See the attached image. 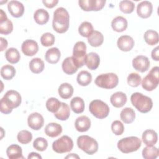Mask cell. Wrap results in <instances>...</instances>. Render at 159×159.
<instances>
[{
  "instance_id": "obj_5",
  "label": "cell",
  "mask_w": 159,
  "mask_h": 159,
  "mask_svg": "<svg viewBox=\"0 0 159 159\" xmlns=\"http://www.w3.org/2000/svg\"><path fill=\"white\" fill-rule=\"evenodd\" d=\"M94 83L98 87L110 89L117 86L119 78L117 75L114 73H103L96 77Z\"/></svg>"
},
{
  "instance_id": "obj_19",
  "label": "cell",
  "mask_w": 159,
  "mask_h": 159,
  "mask_svg": "<svg viewBox=\"0 0 159 159\" xmlns=\"http://www.w3.org/2000/svg\"><path fill=\"white\" fill-rule=\"evenodd\" d=\"M127 98L126 94L121 91H117L111 95L110 98V101L112 105L117 108L122 107L124 106L126 102Z\"/></svg>"
},
{
  "instance_id": "obj_22",
  "label": "cell",
  "mask_w": 159,
  "mask_h": 159,
  "mask_svg": "<svg viewBox=\"0 0 159 159\" xmlns=\"http://www.w3.org/2000/svg\"><path fill=\"white\" fill-rule=\"evenodd\" d=\"M61 67L63 71L67 75H71L78 71V67L73 61L72 57H66L62 62Z\"/></svg>"
},
{
  "instance_id": "obj_51",
  "label": "cell",
  "mask_w": 159,
  "mask_h": 159,
  "mask_svg": "<svg viewBox=\"0 0 159 159\" xmlns=\"http://www.w3.org/2000/svg\"><path fill=\"white\" fill-rule=\"evenodd\" d=\"M28 159H31V158H36V159H41L42 157L36 152H31L29 154L28 157H27Z\"/></svg>"
},
{
  "instance_id": "obj_9",
  "label": "cell",
  "mask_w": 159,
  "mask_h": 159,
  "mask_svg": "<svg viewBox=\"0 0 159 159\" xmlns=\"http://www.w3.org/2000/svg\"><path fill=\"white\" fill-rule=\"evenodd\" d=\"M73 147V142L68 135H63L52 143V149L58 153L70 152Z\"/></svg>"
},
{
  "instance_id": "obj_25",
  "label": "cell",
  "mask_w": 159,
  "mask_h": 159,
  "mask_svg": "<svg viewBox=\"0 0 159 159\" xmlns=\"http://www.w3.org/2000/svg\"><path fill=\"white\" fill-rule=\"evenodd\" d=\"M62 132V127L58 123L51 122L45 127V134L50 137H56Z\"/></svg>"
},
{
  "instance_id": "obj_34",
  "label": "cell",
  "mask_w": 159,
  "mask_h": 159,
  "mask_svg": "<svg viewBox=\"0 0 159 159\" xmlns=\"http://www.w3.org/2000/svg\"><path fill=\"white\" fill-rule=\"evenodd\" d=\"M70 106L75 113L80 114L84 110V102L81 98L75 97L71 100Z\"/></svg>"
},
{
  "instance_id": "obj_40",
  "label": "cell",
  "mask_w": 159,
  "mask_h": 159,
  "mask_svg": "<svg viewBox=\"0 0 159 159\" xmlns=\"http://www.w3.org/2000/svg\"><path fill=\"white\" fill-rule=\"evenodd\" d=\"M60 106L61 102L55 98H50L46 102L47 109L53 114L58 111Z\"/></svg>"
},
{
  "instance_id": "obj_37",
  "label": "cell",
  "mask_w": 159,
  "mask_h": 159,
  "mask_svg": "<svg viewBox=\"0 0 159 159\" xmlns=\"http://www.w3.org/2000/svg\"><path fill=\"white\" fill-rule=\"evenodd\" d=\"M158 154V149L153 146H147L142 150V157L145 159H155Z\"/></svg>"
},
{
  "instance_id": "obj_47",
  "label": "cell",
  "mask_w": 159,
  "mask_h": 159,
  "mask_svg": "<svg viewBox=\"0 0 159 159\" xmlns=\"http://www.w3.org/2000/svg\"><path fill=\"white\" fill-rule=\"evenodd\" d=\"M111 130L116 135H120L124 131V126L120 120H114L111 124Z\"/></svg>"
},
{
  "instance_id": "obj_17",
  "label": "cell",
  "mask_w": 159,
  "mask_h": 159,
  "mask_svg": "<svg viewBox=\"0 0 159 159\" xmlns=\"http://www.w3.org/2000/svg\"><path fill=\"white\" fill-rule=\"evenodd\" d=\"M7 9L12 16L14 17H20L24 12V6L18 1H11L7 4Z\"/></svg>"
},
{
  "instance_id": "obj_30",
  "label": "cell",
  "mask_w": 159,
  "mask_h": 159,
  "mask_svg": "<svg viewBox=\"0 0 159 159\" xmlns=\"http://www.w3.org/2000/svg\"><path fill=\"white\" fill-rule=\"evenodd\" d=\"M70 116V109L68 105L65 102H61V106L58 111L54 113V116L58 120H66Z\"/></svg>"
},
{
  "instance_id": "obj_49",
  "label": "cell",
  "mask_w": 159,
  "mask_h": 159,
  "mask_svg": "<svg viewBox=\"0 0 159 159\" xmlns=\"http://www.w3.org/2000/svg\"><path fill=\"white\" fill-rule=\"evenodd\" d=\"M151 57L152 59L155 61L159 60V48L158 46L152 50L151 53Z\"/></svg>"
},
{
  "instance_id": "obj_20",
  "label": "cell",
  "mask_w": 159,
  "mask_h": 159,
  "mask_svg": "<svg viewBox=\"0 0 159 159\" xmlns=\"http://www.w3.org/2000/svg\"><path fill=\"white\" fill-rule=\"evenodd\" d=\"M75 126L78 132H84L88 131L91 127V120L86 116L78 117L75 122Z\"/></svg>"
},
{
  "instance_id": "obj_42",
  "label": "cell",
  "mask_w": 159,
  "mask_h": 159,
  "mask_svg": "<svg viewBox=\"0 0 159 159\" xmlns=\"http://www.w3.org/2000/svg\"><path fill=\"white\" fill-rule=\"evenodd\" d=\"M17 139L19 142H20L22 144H27L32 139V135L31 132H30L28 130H23L20 131L17 135Z\"/></svg>"
},
{
  "instance_id": "obj_2",
  "label": "cell",
  "mask_w": 159,
  "mask_h": 159,
  "mask_svg": "<svg viewBox=\"0 0 159 159\" xmlns=\"http://www.w3.org/2000/svg\"><path fill=\"white\" fill-rule=\"evenodd\" d=\"M70 15L64 7L57 8L53 12L52 27L55 31L59 34L66 32L69 28Z\"/></svg>"
},
{
  "instance_id": "obj_21",
  "label": "cell",
  "mask_w": 159,
  "mask_h": 159,
  "mask_svg": "<svg viewBox=\"0 0 159 159\" xmlns=\"http://www.w3.org/2000/svg\"><path fill=\"white\" fill-rule=\"evenodd\" d=\"M142 139L147 146H153L158 140L157 133L153 130H146L143 132Z\"/></svg>"
},
{
  "instance_id": "obj_26",
  "label": "cell",
  "mask_w": 159,
  "mask_h": 159,
  "mask_svg": "<svg viewBox=\"0 0 159 159\" xmlns=\"http://www.w3.org/2000/svg\"><path fill=\"white\" fill-rule=\"evenodd\" d=\"M6 154L9 159H23L22 148L16 144H12L6 150Z\"/></svg>"
},
{
  "instance_id": "obj_14",
  "label": "cell",
  "mask_w": 159,
  "mask_h": 159,
  "mask_svg": "<svg viewBox=\"0 0 159 159\" xmlns=\"http://www.w3.org/2000/svg\"><path fill=\"white\" fill-rule=\"evenodd\" d=\"M21 50L25 55L32 57L37 53L39 50V45L35 40L27 39L23 42L21 45Z\"/></svg>"
},
{
  "instance_id": "obj_6",
  "label": "cell",
  "mask_w": 159,
  "mask_h": 159,
  "mask_svg": "<svg viewBox=\"0 0 159 159\" xmlns=\"http://www.w3.org/2000/svg\"><path fill=\"white\" fill-rule=\"evenodd\" d=\"M77 145L80 149L88 155H93L98 150V142L88 135H81L77 139Z\"/></svg>"
},
{
  "instance_id": "obj_29",
  "label": "cell",
  "mask_w": 159,
  "mask_h": 159,
  "mask_svg": "<svg viewBox=\"0 0 159 159\" xmlns=\"http://www.w3.org/2000/svg\"><path fill=\"white\" fill-rule=\"evenodd\" d=\"M73 86L68 83H63L61 84L58 89L60 96L65 99L71 98L73 94Z\"/></svg>"
},
{
  "instance_id": "obj_4",
  "label": "cell",
  "mask_w": 159,
  "mask_h": 159,
  "mask_svg": "<svg viewBox=\"0 0 159 159\" xmlns=\"http://www.w3.org/2000/svg\"><path fill=\"white\" fill-rule=\"evenodd\" d=\"M142 145L141 140L135 136L123 138L117 142V148L124 153H129L138 150Z\"/></svg>"
},
{
  "instance_id": "obj_16",
  "label": "cell",
  "mask_w": 159,
  "mask_h": 159,
  "mask_svg": "<svg viewBox=\"0 0 159 159\" xmlns=\"http://www.w3.org/2000/svg\"><path fill=\"white\" fill-rule=\"evenodd\" d=\"M135 44L134 40L129 35L120 36L117 42V45L119 50L123 52H129L132 49Z\"/></svg>"
},
{
  "instance_id": "obj_18",
  "label": "cell",
  "mask_w": 159,
  "mask_h": 159,
  "mask_svg": "<svg viewBox=\"0 0 159 159\" xmlns=\"http://www.w3.org/2000/svg\"><path fill=\"white\" fill-rule=\"evenodd\" d=\"M100 63V57L95 52H90L86 55L85 65L91 70L97 69Z\"/></svg>"
},
{
  "instance_id": "obj_50",
  "label": "cell",
  "mask_w": 159,
  "mask_h": 159,
  "mask_svg": "<svg viewBox=\"0 0 159 159\" xmlns=\"http://www.w3.org/2000/svg\"><path fill=\"white\" fill-rule=\"evenodd\" d=\"M0 40H1V51L2 52L5 49H6L8 45V43H7V40L3 37H1Z\"/></svg>"
},
{
  "instance_id": "obj_15",
  "label": "cell",
  "mask_w": 159,
  "mask_h": 159,
  "mask_svg": "<svg viewBox=\"0 0 159 159\" xmlns=\"http://www.w3.org/2000/svg\"><path fill=\"white\" fill-rule=\"evenodd\" d=\"M153 11L152 4L148 1H142L138 4L137 7V13L139 17L143 19L149 17Z\"/></svg>"
},
{
  "instance_id": "obj_8",
  "label": "cell",
  "mask_w": 159,
  "mask_h": 159,
  "mask_svg": "<svg viewBox=\"0 0 159 159\" xmlns=\"http://www.w3.org/2000/svg\"><path fill=\"white\" fill-rule=\"evenodd\" d=\"M158 70V66L152 68L141 82L142 88L146 91H152L158 86L159 83Z\"/></svg>"
},
{
  "instance_id": "obj_35",
  "label": "cell",
  "mask_w": 159,
  "mask_h": 159,
  "mask_svg": "<svg viewBox=\"0 0 159 159\" xmlns=\"http://www.w3.org/2000/svg\"><path fill=\"white\" fill-rule=\"evenodd\" d=\"M143 38L145 42L150 45H156L159 40L158 34L154 30H147L144 34Z\"/></svg>"
},
{
  "instance_id": "obj_45",
  "label": "cell",
  "mask_w": 159,
  "mask_h": 159,
  "mask_svg": "<svg viewBox=\"0 0 159 159\" xmlns=\"http://www.w3.org/2000/svg\"><path fill=\"white\" fill-rule=\"evenodd\" d=\"M55 36L50 32L43 34L40 37L41 44L44 47H50L53 45L55 43Z\"/></svg>"
},
{
  "instance_id": "obj_10",
  "label": "cell",
  "mask_w": 159,
  "mask_h": 159,
  "mask_svg": "<svg viewBox=\"0 0 159 159\" xmlns=\"http://www.w3.org/2000/svg\"><path fill=\"white\" fill-rule=\"evenodd\" d=\"M86 45L84 42H77L73 47V59L78 68L82 67L85 64Z\"/></svg>"
},
{
  "instance_id": "obj_1",
  "label": "cell",
  "mask_w": 159,
  "mask_h": 159,
  "mask_svg": "<svg viewBox=\"0 0 159 159\" xmlns=\"http://www.w3.org/2000/svg\"><path fill=\"white\" fill-rule=\"evenodd\" d=\"M22 101L20 94L15 90L7 91L0 102L1 112L4 114H9L12 109L19 107Z\"/></svg>"
},
{
  "instance_id": "obj_7",
  "label": "cell",
  "mask_w": 159,
  "mask_h": 159,
  "mask_svg": "<svg viewBox=\"0 0 159 159\" xmlns=\"http://www.w3.org/2000/svg\"><path fill=\"white\" fill-rule=\"evenodd\" d=\"M89 110L95 117L99 119H102L107 117L110 111L108 105L99 99L92 101L89 104Z\"/></svg>"
},
{
  "instance_id": "obj_12",
  "label": "cell",
  "mask_w": 159,
  "mask_h": 159,
  "mask_svg": "<svg viewBox=\"0 0 159 159\" xmlns=\"http://www.w3.org/2000/svg\"><path fill=\"white\" fill-rule=\"evenodd\" d=\"M134 68L141 73L147 71L150 67V61L148 58L143 55H138L132 60Z\"/></svg>"
},
{
  "instance_id": "obj_38",
  "label": "cell",
  "mask_w": 159,
  "mask_h": 159,
  "mask_svg": "<svg viewBox=\"0 0 159 159\" xmlns=\"http://www.w3.org/2000/svg\"><path fill=\"white\" fill-rule=\"evenodd\" d=\"M93 31V26L89 22L84 21L82 22L78 27V32L80 35L84 37H88Z\"/></svg>"
},
{
  "instance_id": "obj_32",
  "label": "cell",
  "mask_w": 159,
  "mask_h": 159,
  "mask_svg": "<svg viewBox=\"0 0 159 159\" xmlns=\"http://www.w3.org/2000/svg\"><path fill=\"white\" fill-rule=\"evenodd\" d=\"M120 117L124 123L130 124L135 120V112L131 107H125L120 112Z\"/></svg>"
},
{
  "instance_id": "obj_39",
  "label": "cell",
  "mask_w": 159,
  "mask_h": 159,
  "mask_svg": "<svg viewBox=\"0 0 159 159\" xmlns=\"http://www.w3.org/2000/svg\"><path fill=\"white\" fill-rule=\"evenodd\" d=\"M16 75L15 68L11 65H5L1 69V75L6 80H11Z\"/></svg>"
},
{
  "instance_id": "obj_41",
  "label": "cell",
  "mask_w": 159,
  "mask_h": 159,
  "mask_svg": "<svg viewBox=\"0 0 159 159\" xmlns=\"http://www.w3.org/2000/svg\"><path fill=\"white\" fill-rule=\"evenodd\" d=\"M119 9L124 14H130L135 9V4L131 1H121L119 2Z\"/></svg>"
},
{
  "instance_id": "obj_27",
  "label": "cell",
  "mask_w": 159,
  "mask_h": 159,
  "mask_svg": "<svg viewBox=\"0 0 159 159\" xmlns=\"http://www.w3.org/2000/svg\"><path fill=\"white\" fill-rule=\"evenodd\" d=\"M88 42L92 47H99L104 42V36L101 32L94 30L93 32L88 37Z\"/></svg>"
},
{
  "instance_id": "obj_3",
  "label": "cell",
  "mask_w": 159,
  "mask_h": 159,
  "mask_svg": "<svg viewBox=\"0 0 159 159\" xmlns=\"http://www.w3.org/2000/svg\"><path fill=\"white\" fill-rule=\"evenodd\" d=\"M132 104L141 113H147L153 107L152 99L140 93H134L130 96Z\"/></svg>"
},
{
  "instance_id": "obj_24",
  "label": "cell",
  "mask_w": 159,
  "mask_h": 159,
  "mask_svg": "<svg viewBox=\"0 0 159 159\" xmlns=\"http://www.w3.org/2000/svg\"><path fill=\"white\" fill-rule=\"evenodd\" d=\"M127 20L122 16L116 17L111 22L112 29L117 32H122L127 28Z\"/></svg>"
},
{
  "instance_id": "obj_33",
  "label": "cell",
  "mask_w": 159,
  "mask_h": 159,
  "mask_svg": "<svg viewBox=\"0 0 159 159\" xmlns=\"http://www.w3.org/2000/svg\"><path fill=\"white\" fill-rule=\"evenodd\" d=\"M44 62L39 58H34L29 62V68L30 71L35 74L40 73L44 69Z\"/></svg>"
},
{
  "instance_id": "obj_31",
  "label": "cell",
  "mask_w": 159,
  "mask_h": 159,
  "mask_svg": "<svg viewBox=\"0 0 159 159\" xmlns=\"http://www.w3.org/2000/svg\"><path fill=\"white\" fill-rule=\"evenodd\" d=\"M5 57L7 61L11 64H15L19 61L20 55L18 50L16 48H9L5 52Z\"/></svg>"
},
{
  "instance_id": "obj_46",
  "label": "cell",
  "mask_w": 159,
  "mask_h": 159,
  "mask_svg": "<svg viewBox=\"0 0 159 159\" xmlns=\"http://www.w3.org/2000/svg\"><path fill=\"white\" fill-rule=\"evenodd\" d=\"M34 148L40 152L45 150L48 147L47 140L43 137H37L33 142Z\"/></svg>"
},
{
  "instance_id": "obj_52",
  "label": "cell",
  "mask_w": 159,
  "mask_h": 159,
  "mask_svg": "<svg viewBox=\"0 0 159 159\" xmlns=\"http://www.w3.org/2000/svg\"><path fill=\"white\" fill-rule=\"evenodd\" d=\"M1 11V15H0V22L1 21H4L6 19H7L6 14L4 12V11L2 9H0Z\"/></svg>"
},
{
  "instance_id": "obj_53",
  "label": "cell",
  "mask_w": 159,
  "mask_h": 159,
  "mask_svg": "<svg viewBox=\"0 0 159 159\" xmlns=\"http://www.w3.org/2000/svg\"><path fill=\"white\" fill-rule=\"evenodd\" d=\"M66 158H80V157L78 156L76 153H70V155H67L66 157Z\"/></svg>"
},
{
  "instance_id": "obj_48",
  "label": "cell",
  "mask_w": 159,
  "mask_h": 159,
  "mask_svg": "<svg viewBox=\"0 0 159 159\" xmlns=\"http://www.w3.org/2000/svg\"><path fill=\"white\" fill-rule=\"evenodd\" d=\"M42 2L47 8L51 9L55 7L58 4V0H50V1L43 0Z\"/></svg>"
},
{
  "instance_id": "obj_36",
  "label": "cell",
  "mask_w": 159,
  "mask_h": 159,
  "mask_svg": "<svg viewBox=\"0 0 159 159\" xmlns=\"http://www.w3.org/2000/svg\"><path fill=\"white\" fill-rule=\"evenodd\" d=\"M76 80L80 85L82 86H88L92 81L91 74L87 71H81L78 74Z\"/></svg>"
},
{
  "instance_id": "obj_44",
  "label": "cell",
  "mask_w": 159,
  "mask_h": 159,
  "mask_svg": "<svg viewBox=\"0 0 159 159\" xmlns=\"http://www.w3.org/2000/svg\"><path fill=\"white\" fill-rule=\"evenodd\" d=\"M127 83L131 87H137L142 82L141 76L137 73H131L127 77Z\"/></svg>"
},
{
  "instance_id": "obj_28",
  "label": "cell",
  "mask_w": 159,
  "mask_h": 159,
  "mask_svg": "<svg viewBox=\"0 0 159 159\" xmlns=\"http://www.w3.org/2000/svg\"><path fill=\"white\" fill-rule=\"evenodd\" d=\"M34 19L37 24L43 25L48 22L49 20V14L44 9H39L34 12Z\"/></svg>"
},
{
  "instance_id": "obj_43",
  "label": "cell",
  "mask_w": 159,
  "mask_h": 159,
  "mask_svg": "<svg viewBox=\"0 0 159 159\" xmlns=\"http://www.w3.org/2000/svg\"><path fill=\"white\" fill-rule=\"evenodd\" d=\"M13 24L9 19L0 22V34L8 35L12 32Z\"/></svg>"
},
{
  "instance_id": "obj_11",
  "label": "cell",
  "mask_w": 159,
  "mask_h": 159,
  "mask_svg": "<svg viewBox=\"0 0 159 159\" xmlns=\"http://www.w3.org/2000/svg\"><path fill=\"white\" fill-rule=\"evenodd\" d=\"M80 7L84 11H98L105 6V0H80Z\"/></svg>"
},
{
  "instance_id": "obj_13",
  "label": "cell",
  "mask_w": 159,
  "mask_h": 159,
  "mask_svg": "<svg viewBox=\"0 0 159 159\" xmlns=\"http://www.w3.org/2000/svg\"><path fill=\"white\" fill-rule=\"evenodd\" d=\"M27 124L29 127L32 129L39 130L43 126L44 119L40 114L33 112L28 116Z\"/></svg>"
},
{
  "instance_id": "obj_23",
  "label": "cell",
  "mask_w": 159,
  "mask_h": 159,
  "mask_svg": "<svg viewBox=\"0 0 159 159\" xmlns=\"http://www.w3.org/2000/svg\"><path fill=\"white\" fill-rule=\"evenodd\" d=\"M60 57H61L60 51L57 47H53L48 49L45 54V60L50 64L57 63Z\"/></svg>"
}]
</instances>
